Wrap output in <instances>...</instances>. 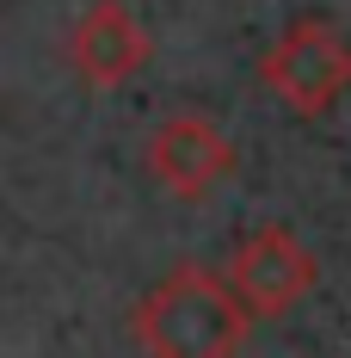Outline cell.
<instances>
[{
	"instance_id": "obj_1",
	"label": "cell",
	"mask_w": 351,
	"mask_h": 358,
	"mask_svg": "<svg viewBox=\"0 0 351 358\" xmlns=\"http://www.w3.org/2000/svg\"><path fill=\"white\" fill-rule=\"evenodd\" d=\"M246 309L228 272L179 266L136 303V340L148 358H234L246 346Z\"/></svg>"
},
{
	"instance_id": "obj_2",
	"label": "cell",
	"mask_w": 351,
	"mask_h": 358,
	"mask_svg": "<svg viewBox=\"0 0 351 358\" xmlns=\"http://www.w3.org/2000/svg\"><path fill=\"white\" fill-rule=\"evenodd\" d=\"M259 80L296 117H327L351 93V43L327 19H290L283 37L259 56Z\"/></svg>"
},
{
	"instance_id": "obj_3",
	"label": "cell",
	"mask_w": 351,
	"mask_h": 358,
	"mask_svg": "<svg viewBox=\"0 0 351 358\" xmlns=\"http://www.w3.org/2000/svg\"><path fill=\"white\" fill-rule=\"evenodd\" d=\"M228 285H234V296H241L253 315H283V309H296L320 285V259L283 222H265V229H253V235L234 241V253H228Z\"/></svg>"
},
{
	"instance_id": "obj_4",
	"label": "cell",
	"mask_w": 351,
	"mask_h": 358,
	"mask_svg": "<svg viewBox=\"0 0 351 358\" xmlns=\"http://www.w3.org/2000/svg\"><path fill=\"white\" fill-rule=\"evenodd\" d=\"M148 173L160 179L173 198H210L222 179L234 173V143L197 111H167L148 136Z\"/></svg>"
},
{
	"instance_id": "obj_5",
	"label": "cell",
	"mask_w": 351,
	"mask_h": 358,
	"mask_svg": "<svg viewBox=\"0 0 351 358\" xmlns=\"http://www.w3.org/2000/svg\"><path fill=\"white\" fill-rule=\"evenodd\" d=\"M68 62H74V74L87 87L111 93V87H124L148 62V25H142L124 0H93L80 13L74 37H68Z\"/></svg>"
}]
</instances>
